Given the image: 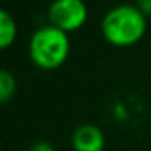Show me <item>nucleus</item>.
<instances>
[{
    "instance_id": "f257e3e1",
    "label": "nucleus",
    "mask_w": 151,
    "mask_h": 151,
    "mask_svg": "<svg viewBox=\"0 0 151 151\" xmlns=\"http://www.w3.org/2000/svg\"><path fill=\"white\" fill-rule=\"evenodd\" d=\"M148 18L133 4H119L109 8L101 20V33L114 47H132L143 39Z\"/></svg>"
},
{
    "instance_id": "f03ea898",
    "label": "nucleus",
    "mask_w": 151,
    "mask_h": 151,
    "mask_svg": "<svg viewBox=\"0 0 151 151\" xmlns=\"http://www.w3.org/2000/svg\"><path fill=\"white\" fill-rule=\"evenodd\" d=\"M70 34L52 24L41 26L31 34L28 42V55L41 70H57L70 55Z\"/></svg>"
},
{
    "instance_id": "7ed1b4c3",
    "label": "nucleus",
    "mask_w": 151,
    "mask_h": 151,
    "mask_svg": "<svg viewBox=\"0 0 151 151\" xmlns=\"http://www.w3.org/2000/svg\"><path fill=\"white\" fill-rule=\"evenodd\" d=\"M89 10L85 0H52L47 8L49 24L65 31H78L88 21Z\"/></svg>"
},
{
    "instance_id": "20e7f679",
    "label": "nucleus",
    "mask_w": 151,
    "mask_h": 151,
    "mask_svg": "<svg viewBox=\"0 0 151 151\" xmlns=\"http://www.w3.org/2000/svg\"><path fill=\"white\" fill-rule=\"evenodd\" d=\"M73 151H104V132L94 124H81L72 133Z\"/></svg>"
},
{
    "instance_id": "39448f33",
    "label": "nucleus",
    "mask_w": 151,
    "mask_h": 151,
    "mask_svg": "<svg viewBox=\"0 0 151 151\" xmlns=\"http://www.w3.org/2000/svg\"><path fill=\"white\" fill-rule=\"evenodd\" d=\"M18 36V24L17 20L10 12L0 7V52L7 50L13 46Z\"/></svg>"
},
{
    "instance_id": "423d86ee",
    "label": "nucleus",
    "mask_w": 151,
    "mask_h": 151,
    "mask_svg": "<svg viewBox=\"0 0 151 151\" xmlns=\"http://www.w3.org/2000/svg\"><path fill=\"white\" fill-rule=\"evenodd\" d=\"M18 83L15 75L7 68H0V104L12 101L17 94Z\"/></svg>"
},
{
    "instance_id": "0eeeda50",
    "label": "nucleus",
    "mask_w": 151,
    "mask_h": 151,
    "mask_svg": "<svg viewBox=\"0 0 151 151\" xmlns=\"http://www.w3.org/2000/svg\"><path fill=\"white\" fill-rule=\"evenodd\" d=\"M28 151H55V148H54L52 143H49V141H36V143H33L29 146V150Z\"/></svg>"
},
{
    "instance_id": "6e6552de",
    "label": "nucleus",
    "mask_w": 151,
    "mask_h": 151,
    "mask_svg": "<svg viewBox=\"0 0 151 151\" xmlns=\"http://www.w3.org/2000/svg\"><path fill=\"white\" fill-rule=\"evenodd\" d=\"M135 5L140 8V12L146 18L151 17V0H137V4H135Z\"/></svg>"
}]
</instances>
